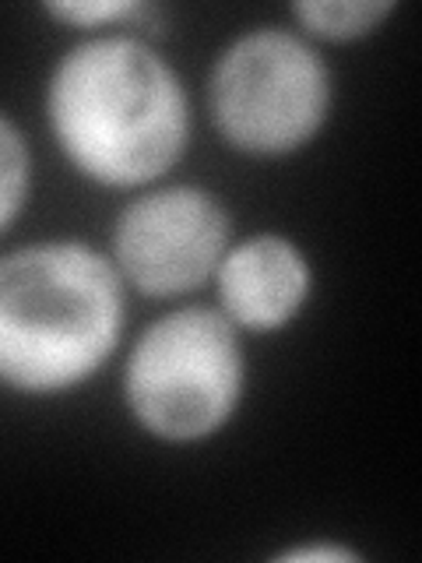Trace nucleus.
<instances>
[{"label":"nucleus","mask_w":422,"mask_h":563,"mask_svg":"<svg viewBox=\"0 0 422 563\" xmlns=\"http://www.w3.org/2000/svg\"><path fill=\"white\" fill-rule=\"evenodd\" d=\"M49 128L88 180L137 187L163 176L187 148L190 113L176 70L131 35L75 46L53 70Z\"/></svg>","instance_id":"nucleus-1"},{"label":"nucleus","mask_w":422,"mask_h":563,"mask_svg":"<svg viewBox=\"0 0 422 563\" xmlns=\"http://www.w3.org/2000/svg\"><path fill=\"white\" fill-rule=\"evenodd\" d=\"M120 331V275L92 246L35 243L0 257V384L25 395L78 387Z\"/></svg>","instance_id":"nucleus-2"},{"label":"nucleus","mask_w":422,"mask_h":563,"mask_svg":"<svg viewBox=\"0 0 422 563\" xmlns=\"http://www.w3.org/2000/svg\"><path fill=\"white\" fill-rule=\"evenodd\" d=\"M123 391L134 419L163 440H201L243 395V352L229 317L187 307L155 321L131 352Z\"/></svg>","instance_id":"nucleus-3"},{"label":"nucleus","mask_w":422,"mask_h":563,"mask_svg":"<svg viewBox=\"0 0 422 563\" xmlns=\"http://www.w3.org/2000/svg\"><path fill=\"white\" fill-rule=\"evenodd\" d=\"M331 78L316 49L281 29L246 32L211 75V117L240 152L286 155L321 131Z\"/></svg>","instance_id":"nucleus-4"},{"label":"nucleus","mask_w":422,"mask_h":563,"mask_svg":"<svg viewBox=\"0 0 422 563\" xmlns=\"http://www.w3.org/2000/svg\"><path fill=\"white\" fill-rule=\"evenodd\" d=\"M229 243L225 208L198 187H166L120 211L113 251L120 272L145 296L198 289Z\"/></svg>","instance_id":"nucleus-5"},{"label":"nucleus","mask_w":422,"mask_h":563,"mask_svg":"<svg viewBox=\"0 0 422 563\" xmlns=\"http://www.w3.org/2000/svg\"><path fill=\"white\" fill-rule=\"evenodd\" d=\"M219 296L233 324L275 331L303 310L310 296V264L286 236L264 233L233 246L219 261Z\"/></svg>","instance_id":"nucleus-6"},{"label":"nucleus","mask_w":422,"mask_h":563,"mask_svg":"<svg viewBox=\"0 0 422 563\" xmlns=\"http://www.w3.org/2000/svg\"><path fill=\"white\" fill-rule=\"evenodd\" d=\"M292 11L316 35L356 40V35H366L374 25H380L395 11V4H384V0H307Z\"/></svg>","instance_id":"nucleus-7"},{"label":"nucleus","mask_w":422,"mask_h":563,"mask_svg":"<svg viewBox=\"0 0 422 563\" xmlns=\"http://www.w3.org/2000/svg\"><path fill=\"white\" fill-rule=\"evenodd\" d=\"M29 194V148L8 117H0V233L14 222Z\"/></svg>","instance_id":"nucleus-8"},{"label":"nucleus","mask_w":422,"mask_h":563,"mask_svg":"<svg viewBox=\"0 0 422 563\" xmlns=\"http://www.w3.org/2000/svg\"><path fill=\"white\" fill-rule=\"evenodd\" d=\"M57 22H67V25H78V29H96V25H106V22H123V18H134L145 8L141 4H127V0H78V4H49L46 8Z\"/></svg>","instance_id":"nucleus-9"},{"label":"nucleus","mask_w":422,"mask_h":563,"mask_svg":"<svg viewBox=\"0 0 422 563\" xmlns=\"http://www.w3.org/2000/svg\"><path fill=\"white\" fill-rule=\"evenodd\" d=\"M286 560H327V563H338V560H356V553L342 550V545H299V550L286 553Z\"/></svg>","instance_id":"nucleus-10"}]
</instances>
